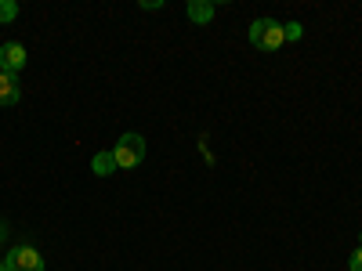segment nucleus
<instances>
[{"label": "nucleus", "mask_w": 362, "mask_h": 271, "mask_svg": "<svg viewBox=\"0 0 362 271\" xmlns=\"http://www.w3.org/2000/svg\"><path fill=\"white\" fill-rule=\"evenodd\" d=\"M250 44L257 51H279L286 44V33H283V25L276 18H257L250 25Z\"/></svg>", "instance_id": "1"}, {"label": "nucleus", "mask_w": 362, "mask_h": 271, "mask_svg": "<svg viewBox=\"0 0 362 271\" xmlns=\"http://www.w3.org/2000/svg\"><path fill=\"white\" fill-rule=\"evenodd\" d=\"M112 156H116V167H119V170L138 167V163L145 159V138H141V134H124V138L116 141Z\"/></svg>", "instance_id": "2"}, {"label": "nucleus", "mask_w": 362, "mask_h": 271, "mask_svg": "<svg viewBox=\"0 0 362 271\" xmlns=\"http://www.w3.org/2000/svg\"><path fill=\"white\" fill-rule=\"evenodd\" d=\"M4 264H8V271H44V257L33 246H15Z\"/></svg>", "instance_id": "3"}, {"label": "nucleus", "mask_w": 362, "mask_h": 271, "mask_svg": "<svg viewBox=\"0 0 362 271\" xmlns=\"http://www.w3.org/2000/svg\"><path fill=\"white\" fill-rule=\"evenodd\" d=\"M0 69L11 73V76H18L25 69V47L18 40H8L4 47H0Z\"/></svg>", "instance_id": "4"}, {"label": "nucleus", "mask_w": 362, "mask_h": 271, "mask_svg": "<svg viewBox=\"0 0 362 271\" xmlns=\"http://www.w3.org/2000/svg\"><path fill=\"white\" fill-rule=\"evenodd\" d=\"M18 98H22V90H18V76L0 73V105H15Z\"/></svg>", "instance_id": "5"}, {"label": "nucleus", "mask_w": 362, "mask_h": 271, "mask_svg": "<svg viewBox=\"0 0 362 271\" xmlns=\"http://www.w3.org/2000/svg\"><path fill=\"white\" fill-rule=\"evenodd\" d=\"M214 4H210V0H189V18L196 22V25H203V22H210L214 18Z\"/></svg>", "instance_id": "6"}, {"label": "nucleus", "mask_w": 362, "mask_h": 271, "mask_svg": "<svg viewBox=\"0 0 362 271\" xmlns=\"http://www.w3.org/2000/svg\"><path fill=\"white\" fill-rule=\"evenodd\" d=\"M90 170H95L98 177H109V174H116L119 167H116V156H112V148H109V152H95V159H90Z\"/></svg>", "instance_id": "7"}, {"label": "nucleus", "mask_w": 362, "mask_h": 271, "mask_svg": "<svg viewBox=\"0 0 362 271\" xmlns=\"http://www.w3.org/2000/svg\"><path fill=\"white\" fill-rule=\"evenodd\" d=\"M15 18H18V4L15 0H0V25H8Z\"/></svg>", "instance_id": "8"}, {"label": "nucleus", "mask_w": 362, "mask_h": 271, "mask_svg": "<svg viewBox=\"0 0 362 271\" xmlns=\"http://www.w3.org/2000/svg\"><path fill=\"white\" fill-rule=\"evenodd\" d=\"M283 33H286V40H300V37H305V25L290 22V25H283Z\"/></svg>", "instance_id": "9"}, {"label": "nucleus", "mask_w": 362, "mask_h": 271, "mask_svg": "<svg viewBox=\"0 0 362 271\" xmlns=\"http://www.w3.org/2000/svg\"><path fill=\"white\" fill-rule=\"evenodd\" d=\"M348 267H351V271H362V246L351 253V264H348Z\"/></svg>", "instance_id": "10"}, {"label": "nucleus", "mask_w": 362, "mask_h": 271, "mask_svg": "<svg viewBox=\"0 0 362 271\" xmlns=\"http://www.w3.org/2000/svg\"><path fill=\"white\" fill-rule=\"evenodd\" d=\"M0 271H8V264H4V260H0Z\"/></svg>", "instance_id": "11"}, {"label": "nucleus", "mask_w": 362, "mask_h": 271, "mask_svg": "<svg viewBox=\"0 0 362 271\" xmlns=\"http://www.w3.org/2000/svg\"><path fill=\"white\" fill-rule=\"evenodd\" d=\"M0 73H4V69H0Z\"/></svg>", "instance_id": "12"}]
</instances>
